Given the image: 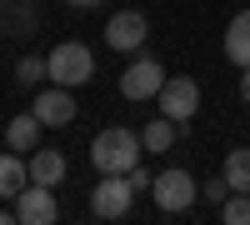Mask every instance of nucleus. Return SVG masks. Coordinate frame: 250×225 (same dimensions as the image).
Listing matches in <instances>:
<instances>
[{
	"mask_svg": "<svg viewBox=\"0 0 250 225\" xmlns=\"http://www.w3.org/2000/svg\"><path fill=\"white\" fill-rule=\"evenodd\" d=\"M140 135L135 130H125V125H105L95 140H90V165L100 175H130L140 165Z\"/></svg>",
	"mask_w": 250,
	"mask_h": 225,
	"instance_id": "nucleus-1",
	"label": "nucleus"
},
{
	"mask_svg": "<svg viewBox=\"0 0 250 225\" xmlns=\"http://www.w3.org/2000/svg\"><path fill=\"white\" fill-rule=\"evenodd\" d=\"M45 65H50L55 85L75 90V85H85V80L95 75V55H90V45H80V40H60V45L45 55Z\"/></svg>",
	"mask_w": 250,
	"mask_h": 225,
	"instance_id": "nucleus-2",
	"label": "nucleus"
},
{
	"mask_svg": "<svg viewBox=\"0 0 250 225\" xmlns=\"http://www.w3.org/2000/svg\"><path fill=\"white\" fill-rule=\"evenodd\" d=\"M150 195H155V205H160L165 215H185V210L200 200V180L185 170V165H170V170H160V175H155Z\"/></svg>",
	"mask_w": 250,
	"mask_h": 225,
	"instance_id": "nucleus-3",
	"label": "nucleus"
},
{
	"mask_svg": "<svg viewBox=\"0 0 250 225\" xmlns=\"http://www.w3.org/2000/svg\"><path fill=\"white\" fill-rule=\"evenodd\" d=\"M165 80H170V75H165V65H160L155 55H135L130 65L120 70V95L140 105V100H155V95H160Z\"/></svg>",
	"mask_w": 250,
	"mask_h": 225,
	"instance_id": "nucleus-4",
	"label": "nucleus"
},
{
	"mask_svg": "<svg viewBox=\"0 0 250 225\" xmlns=\"http://www.w3.org/2000/svg\"><path fill=\"white\" fill-rule=\"evenodd\" d=\"M135 205V185L125 175H100L95 180V190H90V215L100 220H125Z\"/></svg>",
	"mask_w": 250,
	"mask_h": 225,
	"instance_id": "nucleus-5",
	"label": "nucleus"
},
{
	"mask_svg": "<svg viewBox=\"0 0 250 225\" xmlns=\"http://www.w3.org/2000/svg\"><path fill=\"white\" fill-rule=\"evenodd\" d=\"M155 105H160V115H170L175 125H190L195 110H200V85H195L190 75H170V80L160 85Z\"/></svg>",
	"mask_w": 250,
	"mask_h": 225,
	"instance_id": "nucleus-6",
	"label": "nucleus"
},
{
	"mask_svg": "<svg viewBox=\"0 0 250 225\" xmlns=\"http://www.w3.org/2000/svg\"><path fill=\"white\" fill-rule=\"evenodd\" d=\"M10 205H15V220H20V225H55V220H60L55 190H50V185H35V180L10 200Z\"/></svg>",
	"mask_w": 250,
	"mask_h": 225,
	"instance_id": "nucleus-7",
	"label": "nucleus"
},
{
	"mask_svg": "<svg viewBox=\"0 0 250 225\" xmlns=\"http://www.w3.org/2000/svg\"><path fill=\"white\" fill-rule=\"evenodd\" d=\"M145 35H150V20H145L140 10H115L110 20H105V45L110 50H140L145 45Z\"/></svg>",
	"mask_w": 250,
	"mask_h": 225,
	"instance_id": "nucleus-8",
	"label": "nucleus"
},
{
	"mask_svg": "<svg viewBox=\"0 0 250 225\" xmlns=\"http://www.w3.org/2000/svg\"><path fill=\"white\" fill-rule=\"evenodd\" d=\"M45 125H70V120L80 115V105H75V95L65 90V85H50V90H40L35 95V105H30Z\"/></svg>",
	"mask_w": 250,
	"mask_h": 225,
	"instance_id": "nucleus-9",
	"label": "nucleus"
},
{
	"mask_svg": "<svg viewBox=\"0 0 250 225\" xmlns=\"http://www.w3.org/2000/svg\"><path fill=\"white\" fill-rule=\"evenodd\" d=\"M220 50H225V60H230L235 70H245V65H250V10H240L230 25H225Z\"/></svg>",
	"mask_w": 250,
	"mask_h": 225,
	"instance_id": "nucleus-10",
	"label": "nucleus"
},
{
	"mask_svg": "<svg viewBox=\"0 0 250 225\" xmlns=\"http://www.w3.org/2000/svg\"><path fill=\"white\" fill-rule=\"evenodd\" d=\"M40 130H45V120H40L35 110H20L5 125V145L10 150H40Z\"/></svg>",
	"mask_w": 250,
	"mask_h": 225,
	"instance_id": "nucleus-11",
	"label": "nucleus"
},
{
	"mask_svg": "<svg viewBox=\"0 0 250 225\" xmlns=\"http://www.w3.org/2000/svg\"><path fill=\"white\" fill-rule=\"evenodd\" d=\"M25 185H30V160H20V150H5L0 155V200H15Z\"/></svg>",
	"mask_w": 250,
	"mask_h": 225,
	"instance_id": "nucleus-12",
	"label": "nucleus"
},
{
	"mask_svg": "<svg viewBox=\"0 0 250 225\" xmlns=\"http://www.w3.org/2000/svg\"><path fill=\"white\" fill-rule=\"evenodd\" d=\"M65 155L60 150H30V180L35 185H50V190H60V180H65Z\"/></svg>",
	"mask_w": 250,
	"mask_h": 225,
	"instance_id": "nucleus-13",
	"label": "nucleus"
},
{
	"mask_svg": "<svg viewBox=\"0 0 250 225\" xmlns=\"http://www.w3.org/2000/svg\"><path fill=\"white\" fill-rule=\"evenodd\" d=\"M180 130H185V125H175L170 115H155V120H145V125H140V145H145V150H155V155H165V150L175 145V135H180Z\"/></svg>",
	"mask_w": 250,
	"mask_h": 225,
	"instance_id": "nucleus-14",
	"label": "nucleus"
},
{
	"mask_svg": "<svg viewBox=\"0 0 250 225\" xmlns=\"http://www.w3.org/2000/svg\"><path fill=\"white\" fill-rule=\"evenodd\" d=\"M220 175L230 180V190H245V195H250V150H245V145L230 150V155H225V165H220Z\"/></svg>",
	"mask_w": 250,
	"mask_h": 225,
	"instance_id": "nucleus-15",
	"label": "nucleus"
},
{
	"mask_svg": "<svg viewBox=\"0 0 250 225\" xmlns=\"http://www.w3.org/2000/svg\"><path fill=\"white\" fill-rule=\"evenodd\" d=\"M45 75H50L45 55H20V60H15V80H20V85H40Z\"/></svg>",
	"mask_w": 250,
	"mask_h": 225,
	"instance_id": "nucleus-16",
	"label": "nucleus"
},
{
	"mask_svg": "<svg viewBox=\"0 0 250 225\" xmlns=\"http://www.w3.org/2000/svg\"><path fill=\"white\" fill-rule=\"evenodd\" d=\"M220 220H225V225H250V195H245V190H230V195H225V205H220Z\"/></svg>",
	"mask_w": 250,
	"mask_h": 225,
	"instance_id": "nucleus-17",
	"label": "nucleus"
},
{
	"mask_svg": "<svg viewBox=\"0 0 250 225\" xmlns=\"http://www.w3.org/2000/svg\"><path fill=\"white\" fill-rule=\"evenodd\" d=\"M200 195H205V200H210V205L220 210V205H225V195H230V180H225V175H215V180H205V185H200Z\"/></svg>",
	"mask_w": 250,
	"mask_h": 225,
	"instance_id": "nucleus-18",
	"label": "nucleus"
},
{
	"mask_svg": "<svg viewBox=\"0 0 250 225\" xmlns=\"http://www.w3.org/2000/svg\"><path fill=\"white\" fill-rule=\"evenodd\" d=\"M15 30H20V35H35V5H30V0H20V10H15Z\"/></svg>",
	"mask_w": 250,
	"mask_h": 225,
	"instance_id": "nucleus-19",
	"label": "nucleus"
},
{
	"mask_svg": "<svg viewBox=\"0 0 250 225\" xmlns=\"http://www.w3.org/2000/svg\"><path fill=\"white\" fill-rule=\"evenodd\" d=\"M125 180H130V185H135V195L155 185V175H150V170H145V165H135V170H130V175H125Z\"/></svg>",
	"mask_w": 250,
	"mask_h": 225,
	"instance_id": "nucleus-20",
	"label": "nucleus"
},
{
	"mask_svg": "<svg viewBox=\"0 0 250 225\" xmlns=\"http://www.w3.org/2000/svg\"><path fill=\"white\" fill-rule=\"evenodd\" d=\"M240 100H245V110H250V65L240 70Z\"/></svg>",
	"mask_w": 250,
	"mask_h": 225,
	"instance_id": "nucleus-21",
	"label": "nucleus"
},
{
	"mask_svg": "<svg viewBox=\"0 0 250 225\" xmlns=\"http://www.w3.org/2000/svg\"><path fill=\"white\" fill-rule=\"evenodd\" d=\"M65 5H75V10H95V5H105V0H65Z\"/></svg>",
	"mask_w": 250,
	"mask_h": 225,
	"instance_id": "nucleus-22",
	"label": "nucleus"
},
{
	"mask_svg": "<svg viewBox=\"0 0 250 225\" xmlns=\"http://www.w3.org/2000/svg\"><path fill=\"white\" fill-rule=\"evenodd\" d=\"M10 220H15V205H10V210H0V225H10Z\"/></svg>",
	"mask_w": 250,
	"mask_h": 225,
	"instance_id": "nucleus-23",
	"label": "nucleus"
},
{
	"mask_svg": "<svg viewBox=\"0 0 250 225\" xmlns=\"http://www.w3.org/2000/svg\"><path fill=\"white\" fill-rule=\"evenodd\" d=\"M0 35H5V20H0Z\"/></svg>",
	"mask_w": 250,
	"mask_h": 225,
	"instance_id": "nucleus-24",
	"label": "nucleus"
},
{
	"mask_svg": "<svg viewBox=\"0 0 250 225\" xmlns=\"http://www.w3.org/2000/svg\"><path fill=\"white\" fill-rule=\"evenodd\" d=\"M0 5H10V0H0Z\"/></svg>",
	"mask_w": 250,
	"mask_h": 225,
	"instance_id": "nucleus-25",
	"label": "nucleus"
}]
</instances>
